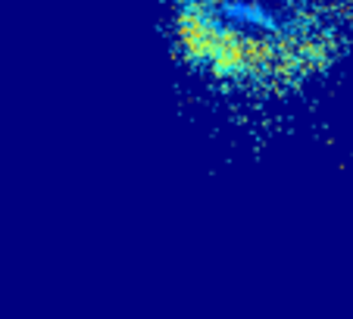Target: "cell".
<instances>
[{
	"label": "cell",
	"mask_w": 353,
	"mask_h": 319,
	"mask_svg": "<svg viewBox=\"0 0 353 319\" xmlns=\"http://www.w3.org/2000/svg\"><path fill=\"white\" fill-rule=\"evenodd\" d=\"M175 88L241 132L319 110L353 75V0H163Z\"/></svg>",
	"instance_id": "cell-1"
}]
</instances>
